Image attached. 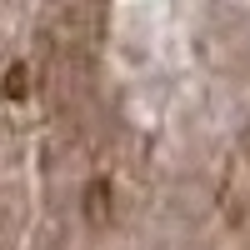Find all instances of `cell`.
<instances>
[{
    "label": "cell",
    "mask_w": 250,
    "mask_h": 250,
    "mask_svg": "<svg viewBox=\"0 0 250 250\" xmlns=\"http://www.w3.org/2000/svg\"><path fill=\"white\" fill-rule=\"evenodd\" d=\"M5 95H15V100L25 95V65H15V70H10V80H5Z\"/></svg>",
    "instance_id": "1"
}]
</instances>
